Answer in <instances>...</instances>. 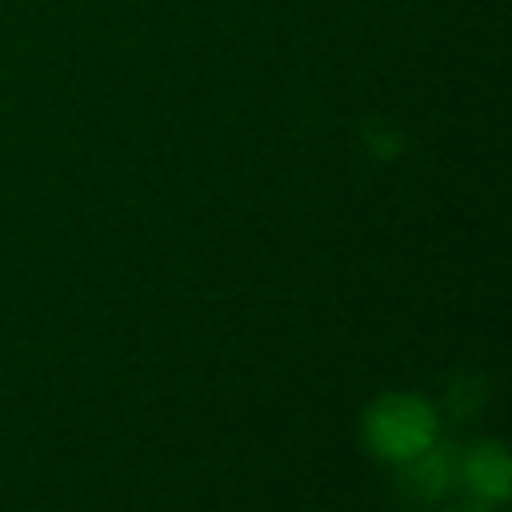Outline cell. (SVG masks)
<instances>
[{"label":"cell","mask_w":512,"mask_h":512,"mask_svg":"<svg viewBox=\"0 0 512 512\" xmlns=\"http://www.w3.org/2000/svg\"><path fill=\"white\" fill-rule=\"evenodd\" d=\"M400 488L424 504L444 500L456 488V448L452 444H432L420 456H412L408 464H400Z\"/></svg>","instance_id":"cell-3"},{"label":"cell","mask_w":512,"mask_h":512,"mask_svg":"<svg viewBox=\"0 0 512 512\" xmlns=\"http://www.w3.org/2000/svg\"><path fill=\"white\" fill-rule=\"evenodd\" d=\"M456 488L472 504H504L512 492V464L500 440H476L456 452Z\"/></svg>","instance_id":"cell-2"},{"label":"cell","mask_w":512,"mask_h":512,"mask_svg":"<svg viewBox=\"0 0 512 512\" xmlns=\"http://www.w3.org/2000/svg\"><path fill=\"white\" fill-rule=\"evenodd\" d=\"M360 440L372 460L400 468L440 440V416L416 392H384L364 408Z\"/></svg>","instance_id":"cell-1"},{"label":"cell","mask_w":512,"mask_h":512,"mask_svg":"<svg viewBox=\"0 0 512 512\" xmlns=\"http://www.w3.org/2000/svg\"><path fill=\"white\" fill-rule=\"evenodd\" d=\"M448 512H488V504H460V508H448Z\"/></svg>","instance_id":"cell-4"}]
</instances>
